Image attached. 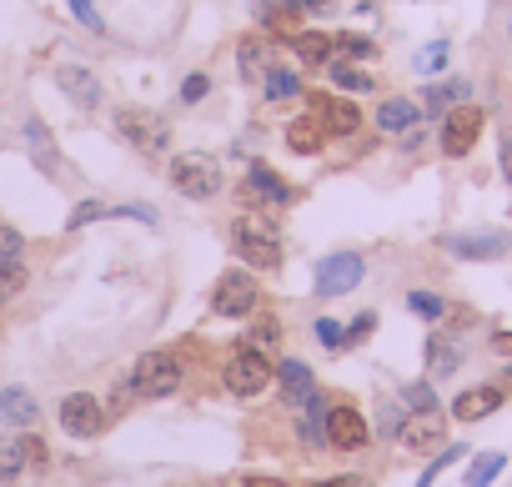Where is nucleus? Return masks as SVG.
<instances>
[{"label": "nucleus", "mask_w": 512, "mask_h": 487, "mask_svg": "<svg viewBox=\"0 0 512 487\" xmlns=\"http://www.w3.org/2000/svg\"><path fill=\"white\" fill-rule=\"evenodd\" d=\"M231 236H236V252H241V262L262 267V272L282 267V241H277L272 221H262V216H241V221L231 226Z\"/></svg>", "instance_id": "1"}, {"label": "nucleus", "mask_w": 512, "mask_h": 487, "mask_svg": "<svg viewBox=\"0 0 512 487\" xmlns=\"http://www.w3.org/2000/svg\"><path fill=\"white\" fill-rule=\"evenodd\" d=\"M226 392L231 397H262L267 387H272V377H277V367L262 357V352H256V347H241L231 362H226Z\"/></svg>", "instance_id": "2"}, {"label": "nucleus", "mask_w": 512, "mask_h": 487, "mask_svg": "<svg viewBox=\"0 0 512 487\" xmlns=\"http://www.w3.org/2000/svg\"><path fill=\"white\" fill-rule=\"evenodd\" d=\"M171 186H176L181 196H191V201L216 196V191H221V166H216V156H196V151L176 156V161H171Z\"/></svg>", "instance_id": "3"}, {"label": "nucleus", "mask_w": 512, "mask_h": 487, "mask_svg": "<svg viewBox=\"0 0 512 487\" xmlns=\"http://www.w3.org/2000/svg\"><path fill=\"white\" fill-rule=\"evenodd\" d=\"M131 392L136 397H171L181 387V362L171 352H146L136 367H131Z\"/></svg>", "instance_id": "4"}, {"label": "nucleus", "mask_w": 512, "mask_h": 487, "mask_svg": "<svg viewBox=\"0 0 512 487\" xmlns=\"http://www.w3.org/2000/svg\"><path fill=\"white\" fill-rule=\"evenodd\" d=\"M442 247L457 262H502L512 252V231H452L442 236Z\"/></svg>", "instance_id": "5"}, {"label": "nucleus", "mask_w": 512, "mask_h": 487, "mask_svg": "<svg viewBox=\"0 0 512 487\" xmlns=\"http://www.w3.org/2000/svg\"><path fill=\"white\" fill-rule=\"evenodd\" d=\"M482 126H487V116H482L472 101H467V106H452V111L442 116V156H452V161L472 156V146H477Z\"/></svg>", "instance_id": "6"}, {"label": "nucleus", "mask_w": 512, "mask_h": 487, "mask_svg": "<svg viewBox=\"0 0 512 487\" xmlns=\"http://www.w3.org/2000/svg\"><path fill=\"white\" fill-rule=\"evenodd\" d=\"M362 277H367L362 252H332L317 262V297H347L352 287H362Z\"/></svg>", "instance_id": "7"}, {"label": "nucleus", "mask_w": 512, "mask_h": 487, "mask_svg": "<svg viewBox=\"0 0 512 487\" xmlns=\"http://www.w3.org/2000/svg\"><path fill=\"white\" fill-rule=\"evenodd\" d=\"M256 297H262V287H256L251 272H226L211 292V312L216 317H246V312H256Z\"/></svg>", "instance_id": "8"}, {"label": "nucleus", "mask_w": 512, "mask_h": 487, "mask_svg": "<svg viewBox=\"0 0 512 487\" xmlns=\"http://www.w3.org/2000/svg\"><path fill=\"white\" fill-rule=\"evenodd\" d=\"M116 126H121V136L136 146V151H146V156H161L166 151V141H171V131H166V121L161 116H151V111H121L116 116Z\"/></svg>", "instance_id": "9"}, {"label": "nucleus", "mask_w": 512, "mask_h": 487, "mask_svg": "<svg viewBox=\"0 0 512 487\" xmlns=\"http://www.w3.org/2000/svg\"><path fill=\"white\" fill-rule=\"evenodd\" d=\"M442 437H447V417H442V407L402 417V432H397V442H402L407 452H437Z\"/></svg>", "instance_id": "10"}, {"label": "nucleus", "mask_w": 512, "mask_h": 487, "mask_svg": "<svg viewBox=\"0 0 512 487\" xmlns=\"http://www.w3.org/2000/svg\"><path fill=\"white\" fill-rule=\"evenodd\" d=\"M367 437H372V427H367V417L357 412V407H332L327 412V442L337 447V452H357V447H367Z\"/></svg>", "instance_id": "11"}, {"label": "nucleus", "mask_w": 512, "mask_h": 487, "mask_svg": "<svg viewBox=\"0 0 512 487\" xmlns=\"http://www.w3.org/2000/svg\"><path fill=\"white\" fill-rule=\"evenodd\" d=\"M61 427H66L71 437H96V432L106 427V412H101V402H96L91 392H71V397L61 402Z\"/></svg>", "instance_id": "12"}, {"label": "nucleus", "mask_w": 512, "mask_h": 487, "mask_svg": "<svg viewBox=\"0 0 512 487\" xmlns=\"http://www.w3.org/2000/svg\"><path fill=\"white\" fill-rule=\"evenodd\" d=\"M502 402H507V392H502L497 382H482V387H467V392L452 397V417H457V422H482V417H492Z\"/></svg>", "instance_id": "13"}, {"label": "nucleus", "mask_w": 512, "mask_h": 487, "mask_svg": "<svg viewBox=\"0 0 512 487\" xmlns=\"http://www.w3.org/2000/svg\"><path fill=\"white\" fill-rule=\"evenodd\" d=\"M21 136H26V151H31V161H36V166H41V171L56 181L66 161H61V151H56V136H51V126H46L41 116H31V121L21 126Z\"/></svg>", "instance_id": "14"}, {"label": "nucleus", "mask_w": 512, "mask_h": 487, "mask_svg": "<svg viewBox=\"0 0 512 487\" xmlns=\"http://www.w3.org/2000/svg\"><path fill=\"white\" fill-rule=\"evenodd\" d=\"M277 377H282V397H287L292 407H307V402L317 397V377H312V367H307V362L287 357V362L277 367Z\"/></svg>", "instance_id": "15"}, {"label": "nucleus", "mask_w": 512, "mask_h": 487, "mask_svg": "<svg viewBox=\"0 0 512 487\" xmlns=\"http://www.w3.org/2000/svg\"><path fill=\"white\" fill-rule=\"evenodd\" d=\"M312 111L327 121L332 136H357L362 131V111L352 101H327V96H312Z\"/></svg>", "instance_id": "16"}, {"label": "nucleus", "mask_w": 512, "mask_h": 487, "mask_svg": "<svg viewBox=\"0 0 512 487\" xmlns=\"http://www.w3.org/2000/svg\"><path fill=\"white\" fill-rule=\"evenodd\" d=\"M377 126H382L387 136H402V131L422 126V111H417V101H407V96H387V101L377 106Z\"/></svg>", "instance_id": "17"}, {"label": "nucleus", "mask_w": 512, "mask_h": 487, "mask_svg": "<svg viewBox=\"0 0 512 487\" xmlns=\"http://www.w3.org/2000/svg\"><path fill=\"white\" fill-rule=\"evenodd\" d=\"M0 417H6L11 427H31L41 417V402L26 387H6V392H0Z\"/></svg>", "instance_id": "18"}, {"label": "nucleus", "mask_w": 512, "mask_h": 487, "mask_svg": "<svg viewBox=\"0 0 512 487\" xmlns=\"http://www.w3.org/2000/svg\"><path fill=\"white\" fill-rule=\"evenodd\" d=\"M246 186H251V196H262L267 206H287L292 201V186L277 171H267V166H251L246 171Z\"/></svg>", "instance_id": "19"}, {"label": "nucleus", "mask_w": 512, "mask_h": 487, "mask_svg": "<svg viewBox=\"0 0 512 487\" xmlns=\"http://www.w3.org/2000/svg\"><path fill=\"white\" fill-rule=\"evenodd\" d=\"M56 81H61V86H66V96H71V101H81L86 111H91V106H101V81H96L91 71H81V66H61V76H56Z\"/></svg>", "instance_id": "20"}, {"label": "nucleus", "mask_w": 512, "mask_h": 487, "mask_svg": "<svg viewBox=\"0 0 512 487\" xmlns=\"http://www.w3.org/2000/svg\"><path fill=\"white\" fill-rule=\"evenodd\" d=\"M322 141H327V126H322V116H297V121L287 126V146H292L297 156H312V151H322Z\"/></svg>", "instance_id": "21"}, {"label": "nucleus", "mask_w": 512, "mask_h": 487, "mask_svg": "<svg viewBox=\"0 0 512 487\" xmlns=\"http://www.w3.org/2000/svg\"><path fill=\"white\" fill-rule=\"evenodd\" d=\"M467 96H472V86L467 81H437V86H427V116H447L452 106H467Z\"/></svg>", "instance_id": "22"}, {"label": "nucleus", "mask_w": 512, "mask_h": 487, "mask_svg": "<svg viewBox=\"0 0 512 487\" xmlns=\"http://www.w3.org/2000/svg\"><path fill=\"white\" fill-rule=\"evenodd\" d=\"M262 81H267V86H262L267 101H292V96H302V76H297L292 66H277V61H272V66L262 71Z\"/></svg>", "instance_id": "23"}, {"label": "nucleus", "mask_w": 512, "mask_h": 487, "mask_svg": "<svg viewBox=\"0 0 512 487\" xmlns=\"http://www.w3.org/2000/svg\"><path fill=\"white\" fill-rule=\"evenodd\" d=\"M427 367H432V377H452L462 367V347L452 337H427Z\"/></svg>", "instance_id": "24"}, {"label": "nucleus", "mask_w": 512, "mask_h": 487, "mask_svg": "<svg viewBox=\"0 0 512 487\" xmlns=\"http://www.w3.org/2000/svg\"><path fill=\"white\" fill-rule=\"evenodd\" d=\"M507 467V452H477L472 462H467V487H492V477Z\"/></svg>", "instance_id": "25"}, {"label": "nucleus", "mask_w": 512, "mask_h": 487, "mask_svg": "<svg viewBox=\"0 0 512 487\" xmlns=\"http://www.w3.org/2000/svg\"><path fill=\"white\" fill-rule=\"evenodd\" d=\"M21 467H31L26 437H0V482H6V477H16Z\"/></svg>", "instance_id": "26"}, {"label": "nucleus", "mask_w": 512, "mask_h": 487, "mask_svg": "<svg viewBox=\"0 0 512 487\" xmlns=\"http://www.w3.org/2000/svg\"><path fill=\"white\" fill-rule=\"evenodd\" d=\"M292 46H297V56H302L307 66H327V61H332V41H327V36H317V31H302Z\"/></svg>", "instance_id": "27"}, {"label": "nucleus", "mask_w": 512, "mask_h": 487, "mask_svg": "<svg viewBox=\"0 0 512 487\" xmlns=\"http://www.w3.org/2000/svg\"><path fill=\"white\" fill-rule=\"evenodd\" d=\"M332 81H337V86H342L347 96H367V91L377 86V81H372L367 71H357V66H347V61H342V66H332Z\"/></svg>", "instance_id": "28"}, {"label": "nucleus", "mask_w": 512, "mask_h": 487, "mask_svg": "<svg viewBox=\"0 0 512 487\" xmlns=\"http://www.w3.org/2000/svg\"><path fill=\"white\" fill-rule=\"evenodd\" d=\"M236 61H241V71L256 76V71H267V66H272V51H267V41H256V36H251V41H241V56H236Z\"/></svg>", "instance_id": "29"}, {"label": "nucleus", "mask_w": 512, "mask_h": 487, "mask_svg": "<svg viewBox=\"0 0 512 487\" xmlns=\"http://www.w3.org/2000/svg\"><path fill=\"white\" fill-rule=\"evenodd\" d=\"M332 46H337V51H342L347 61H372V56H377V46H372L367 36H357V31H347V36H337Z\"/></svg>", "instance_id": "30"}, {"label": "nucleus", "mask_w": 512, "mask_h": 487, "mask_svg": "<svg viewBox=\"0 0 512 487\" xmlns=\"http://www.w3.org/2000/svg\"><path fill=\"white\" fill-rule=\"evenodd\" d=\"M407 307H412L417 317H427V322H442V317H447V302H442V297H432V292H412V297H407Z\"/></svg>", "instance_id": "31"}, {"label": "nucleus", "mask_w": 512, "mask_h": 487, "mask_svg": "<svg viewBox=\"0 0 512 487\" xmlns=\"http://www.w3.org/2000/svg\"><path fill=\"white\" fill-rule=\"evenodd\" d=\"M402 402H407L412 412H432V407H437V392H432V382H407V387H402Z\"/></svg>", "instance_id": "32"}, {"label": "nucleus", "mask_w": 512, "mask_h": 487, "mask_svg": "<svg viewBox=\"0 0 512 487\" xmlns=\"http://www.w3.org/2000/svg\"><path fill=\"white\" fill-rule=\"evenodd\" d=\"M457 457H462V447H437V457H432V462H427V472H422V477H417V487H432V482H437V477H442V467H452V462H457Z\"/></svg>", "instance_id": "33"}, {"label": "nucleus", "mask_w": 512, "mask_h": 487, "mask_svg": "<svg viewBox=\"0 0 512 487\" xmlns=\"http://www.w3.org/2000/svg\"><path fill=\"white\" fill-rule=\"evenodd\" d=\"M21 247H26L21 231L16 226H0V267H16L21 262Z\"/></svg>", "instance_id": "34"}, {"label": "nucleus", "mask_w": 512, "mask_h": 487, "mask_svg": "<svg viewBox=\"0 0 512 487\" xmlns=\"http://www.w3.org/2000/svg\"><path fill=\"white\" fill-rule=\"evenodd\" d=\"M447 66V41H432L427 51H417V71L422 76H432V71H442Z\"/></svg>", "instance_id": "35"}, {"label": "nucleus", "mask_w": 512, "mask_h": 487, "mask_svg": "<svg viewBox=\"0 0 512 487\" xmlns=\"http://www.w3.org/2000/svg\"><path fill=\"white\" fill-rule=\"evenodd\" d=\"M21 287H26V267L21 262L16 267H0V302H11Z\"/></svg>", "instance_id": "36"}, {"label": "nucleus", "mask_w": 512, "mask_h": 487, "mask_svg": "<svg viewBox=\"0 0 512 487\" xmlns=\"http://www.w3.org/2000/svg\"><path fill=\"white\" fill-rule=\"evenodd\" d=\"M372 332H377V312H362V317H357V322L342 332V347H352V342H367Z\"/></svg>", "instance_id": "37"}, {"label": "nucleus", "mask_w": 512, "mask_h": 487, "mask_svg": "<svg viewBox=\"0 0 512 487\" xmlns=\"http://www.w3.org/2000/svg\"><path fill=\"white\" fill-rule=\"evenodd\" d=\"M206 91H211V76H206V71H196V76H186V81H181V101H186V106H196Z\"/></svg>", "instance_id": "38"}, {"label": "nucleus", "mask_w": 512, "mask_h": 487, "mask_svg": "<svg viewBox=\"0 0 512 487\" xmlns=\"http://www.w3.org/2000/svg\"><path fill=\"white\" fill-rule=\"evenodd\" d=\"M312 332H317V342H322V347H342V327H337L332 317H322V322H312Z\"/></svg>", "instance_id": "39"}, {"label": "nucleus", "mask_w": 512, "mask_h": 487, "mask_svg": "<svg viewBox=\"0 0 512 487\" xmlns=\"http://www.w3.org/2000/svg\"><path fill=\"white\" fill-rule=\"evenodd\" d=\"M497 166H502V181L512 186V131H502V141H497Z\"/></svg>", "instance_id": "40"}, {"label": "nucleus", "mask_w": 512, "mask_h": 487, "mask_svg": "<svg viewBox=\"0 0 512 487\" xmlns=\"http://www.w3.org/2000/svg\"><path fill=\"white\" fill-rule=\"evenodd\" d=\"M71 11H76V21H81V26H91V31H101V16L91 11V0H71Z\"/></svg>", "instance_id": "41"}, {"label": "nucleus", "mask_w": 512, "mask_h": 487, "mask_svg": "<svg viewBox=\"0 0 512 487\" xmlns=\"http://www.w3.org/2000/svg\"><path fill=\"white\" fill-rule=\"evenodd\" d=\"M492 352L497 357H512V332H492Z\"/></svg>", "instance_id": "42"}, {"label": "nucleus", "mask_w": 512, "mask_h": 487, "mask_svg": "<svg viewBox=\"0 0 512 487\" xmlns=\"http://www.w3.org/2000/svg\"><path fill=\"white\" fill-rule=\"evenodd\" d=\"M287 11H327V0H282Z\"/></svg>", "instance_id": "43"}, {"label": "nucleus", "mask_w": 512, "mask_h": 487, "mask_svg": "<svg viewBox=\"0 0 512 487\" xmlns=\"http://www.w3.org/2000/svg\"><path fill=\"white\" fill-rule=\"evenodd\" d=\"M312 487H357V477H322V482H312Z\"/></svg>", "instance_id": "44"}, {"label": "nucleus", "mask_w": 512, "mask_h": 487, "mask_svg": "<svg viewBox=\"0 0 512 487\" xmlns=\"http://www.w3.org/2000/svg\"><path fill=\"white\" fill-rule=\"evenodd\" d=\"M277 337V322H256V342H272Z\"/></svg>", "instance_id": "45"}, {"label": "nucleus", "mask_w": 512, "mask_h": 487, "mask_svg": "<svg viewBox=\"0 0 512 487\" xmlns=\"http://www.w3.org/2000/svg\"><path fill=\"white\" fill-rule=\"evenodd\" d=\"M246 487H287L282 477H246Z\"/></svg>", "instance_id": "46"}, {"label": "nucleus", "mask_w": 512, "mask_h": 487, "mask_svg": "<svg viewBox=\"0 0 512 487\" xmlns=\"http://www.w3.org/2000/svg\"><path fill=\"white\" fill-rule=\"evenodd\" d=\"M507 46H512V16H507Z\"/></svg>", "instance_id": "47"}]
</instances>
